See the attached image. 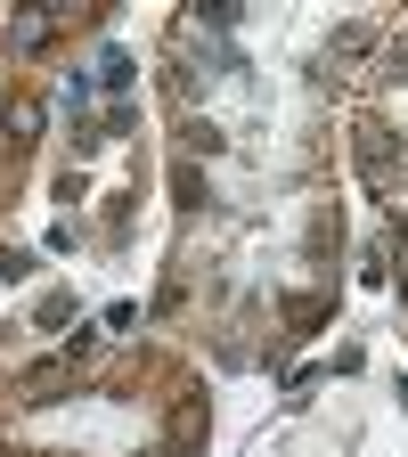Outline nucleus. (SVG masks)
I'll use <instances>...</instances> for the list:
<instances>
[{"label":"nucleus","instance_id":"f257e3e1","mask_svg":"<svg viewBox=\"0 0 408 457\" xmlns=\"http://www.w3.org/2000/svg\"><path fill=\"white\" fill-rule=\"evenodd\" d=\"M360 171H368V188L392 180V131L384 123H360Z\"/></svg>","mask_w":408,"mask_h":457},{"label":"nucleus","instance_id":"f03ea898","mask_svg":"<svg viewBox=\"0 0 408 457\" xmlns=\"http://www.w3.org/2000/svg\"><path fill=\"white\" fill-rule=\"evenodd\" d=\"M9 131H17V139L41 131V98H9Z\"/></svg>","mask_w":408,"mask_h":457},{"label":"nucleus","instance_id":"39448f33","mask_svg":"<svg viewBox=\"0 0 408 457\" xmlns=\"http://www.w3.org/2000/svg\"><path fill=\"white\" fill-rule=\"evenodd\" d=\"M171 188H180V204H188V212H196V204H212V196H204V180H196V171H171Z\"/></svg>","mask_w":408,"mask_h":457},{"label":"nucleus","instance_id":"0eeeda50","mask_svg":"<svg viewBox=\"0 0 408 457\" xmlns=\"http://www.w3.org/2000/svg\"><path fill=\"white\" fill-rule=\"evenodd\" d=\"M400 237H408V212H400Z\"/></svg>","mask_w":408,"mask_h":457},{"label":"nucleus","instance_id":"7ed1b4c3","mask_svg":"<svg viewBox=\"0 0 408 457\" xmlns=\"http://www.w3.org/2000/svg\"><path fill=\"white\" fill-rule=\"evenodd\" d=\"M98 74H106V90H131V49H106Z\"/></svg>","mask_w":408,"mask_h":457},{"label":"nucleus","instance_id":"423d86ee","mask_svg":"<svg viewBox=\"0 0 408 457\" xmlns=\"http://www.w3.org/2000/svg\"><path fill=\"white\" fill-rule=\"evenodd\" d=\"M25 270H33V253H25V245H9V253H0V278H25Z\"/></svg>","mask_w":408,"mask_h":457},{"label":"nucleus","instance_id":"20e7f679","mask_svg":"<svg viewBox=\"0 0 408 457\" xmlns=\"http://www.w3.org/2000/svg\"><path fill=\"white\" fill-rule=\"evenodd\" d=\"M180 139H188V155H221V131H212V123H188Z\"/></svg>","mask_w":408,"mask_h":457}]
</instances>
